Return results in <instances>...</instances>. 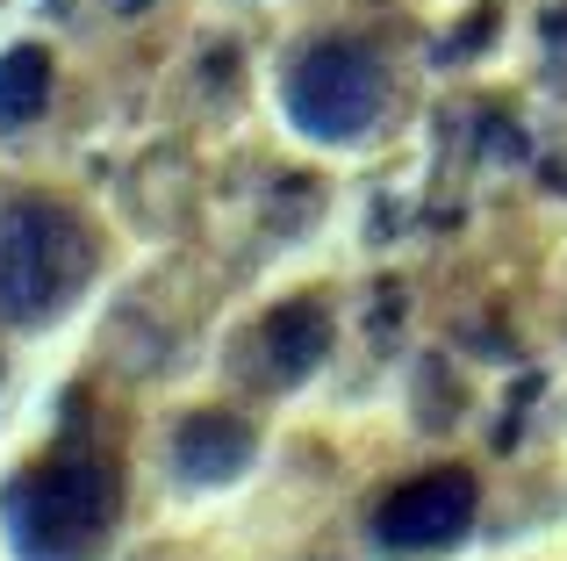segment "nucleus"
<instances>
[{
	"instance_id": "3",
	"label": "nucleus",
	"mask_w": 567,
	"mask_h": 561,
	"mask_svg": "<svg viewBox=\"0 0 567 561\" xmlns=\"http://www.w3.org/2000/svg\"><path fill=\"white\" fill-rule=\"evenodd\" d=\"M381 109V65L367 43H346V37H323L295 58L288 72V115L309 130V137H360Z\"/></svg>"
},
{
	"instance_id": "1",
	"label": "nucleus",
	"mask_w": 567,
	"mask_h": 561,
	"mask_svg": "<svg viewBox=\"0 0 567 561\" xmlns=\"http://www.w3.org/2000/svg\"><path fill=\"white\" fill-rule=\"evenodd\" d=\"M115 511H123V490L101 453H58L8 497L22 561H86L94 540L115 526Z\"/></svg>"
},
{
	"instance_id": "8",
	"label": "nucleus",
	"mask_w": 567,
	"mask_h": 561,
	"mask_svg": "<svg viewBox=\"0 0 567 561\" xmlns=\"http://www.w3.org/2000/svg\"><path fill=\"white\" fill-rule=\"evenodd\" d=\"M123 8H137V0H123Z\"/></svg>"
},
{
	"instance_id": "7",
	"label": "nucleus",
	"mask_w": 567,
	"mask_h": 561,
	"mask_svg": "<svg viewBox=\"0 0 567 561\" xmlns=\"http://www.w3.org/2000/svg\"><path fill=\"white\" fill-rule=\"evenodd\" d=\"M43 101H51V58L37 43L0 51V123H29L43 115Z\"/></svg>"
},
{
	"instance_id": "4",
	"label": "nucleus",
	"mask_w": 567,
	"mask_h": 561,
	"mask_svg": "<svg viewBox=\"0 0 567 561\" xmlns=\"http://www.w3.org/2000/svg\"><path fill=\"white\" fill-rule=\"evenodd\" d=\"M474 511H482L474 476L467 468H439V476H416V482H402V490L388 497L374 511V533H381V548H395V554L453 548V540L474 526Z\"/></svg>"
},
{
	"instance_id": "6",
	"label": "nucleus",
	"mask_w": 567,
	"mask_h": 561,
	"mask_svg": "<svg viewBox=\"0 0 567 561\" xmlns=\"http://www.w3.org/2000/svg\"><path fill=\"white\" fill-rule=\"evenodd\" d=\"M259 346H266V360H274L280 381H302L309 367H323V353H331V317H323L317 303H280L274 317L259 324Z\"/></svg>"
},
{
	"instance_id": "5",
	"label": "nucleus",
	"mask_w": 567,
	"mask_h": 561,
	"mask_svg": "<svg viewBox=\"0 0 567 561\" xmlns=\"http://www.w3.org/2000/svg\"><path fill=\"white\" fill-rule=\"evenodd\" d=\"M173 468H181L187 482H230L251 468V425L237 418H216V410H202V418L181 425V439H173Z\"/></svg>"
},
{
	"instance_id": "2",
	"label": "nucleus",
	"mask_w": 567,
	"mask_h": 561,
	"mask_svg": "<svg viewBox=\"0 0 567 561\" xmlns=\"http://www.w3.org/2000/svg\"><path fill=\"white\" fill-rule=\"evenodd\" d=\"M80 216L58 202H8L0 210V324H43L65 309V295L86 280Z\"/></svg>"
}]
</instances>
